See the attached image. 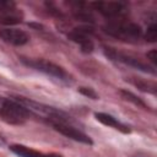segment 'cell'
Instances as JSON below:
<instances>
[{
  "label": "cell",
  "mask_w": 157,
  "mask_h": 157,
  "mask_svg": "<svg viewBox=\"0 0 157 157\" xmlns=\"http://www.w3.org/2000/svg\"><path fill=\"white\" fill-rule=\"evenodd\" d=\"M103 31L113 38L129 43H135L142 37V29L137 23L121 18L110 20L103 26Z\"/></svg>",
  "instance_id": "1"
},
{
  "label": "cell",
  "mask_w": 157,
  "mask_h": 157,
  "mask_svg": "<svg viewBox=\"0 0 157 157\" xmlns=\"http://www.w3.org/2000/svg\"><path fill=\"white\" fill-rule=\"evenodd\" d=\"M48 120L49 123L52 124V126L59 131L61 135L69 137V139H72L75 141H78L81 144H86V145H92V140L88 135H86L83 131L78 130L77 128H75L74 125H71L66 118H64L61 115L60 112H55L54 114L49 115L48 117Z\"/></svg>",
  "instance_id": "2"
},
{
  "label": "cell",
  "mask_w": 157,
  "mask_h": 157,
  "mask_svg": "<svg viewBox=\"0 0 157 157\" xmlns=\"http://www.w3.org/2000/svg\"><path fill=\"white\" fill-rule=\"evenodd\" d=\"M0 117L9 124L21 125L31 117V112L16 99H4L0 104Z\"/></svg>",
  "instance_id": "3"
},
{
  "label": "cell",
  "mask_w": 157,
  "mask_h": 157,
  "mask_svg": "<svg viewBox=\"0 0 157 157\" xmlns=\"http://www.w3.org/2000/svg\"><path fill=\"white\" fill-rule=\"evenodd\" d=\"M27 66H31L38 71H42L44 72L45 75L55 78V80H59V81H64V82H69L71 78H70V75L59 65L52 63V61H48V60H44V59H21Z\"/></svg>",
  "instance_id": "4"
},
{
  "label": "cell",
  "mask_w": 157,
  "mask_h": 157,
  "mask_svg": "<svg viewBox=\"0 0 157 157\" xmlns=\"http://www.w3.org/2000/svg\"><path fill=\"white\" fill-rule=\"evenodd\" d=\"M104 53L107 56H109L110 59L113 60H118L120 63H124L129 66H132V67H136L141 71H145V72H151V74H155V70L152 66H150L148 64L141 61L139 58L131 55V54H126V53H121V52H118L115 50L114 48H109V47H104Z\"/></svg>",
  "instance_id": "5"
},
{
  "label": "cell",
  "mask_w": 157,
  "mask_h": 157,
  "mask_svg": "<svg viewBox=\"0 0 157 157\" xmlns=\"http://www.w3.org/2000/svg\"><path fill=\"white\" fill-rule=\"evenodd\" d=\"M94 10L107 18H120L128 11V4L124 1H98L91 4Z\"/></svg>",
  "instance_id": "6"
},
{
  "label": "cell",
  "mask_w": 157,
  "mask_h": 157,
  "mask_svg": "<svg viewBox=\"0 0 157 157\" xmlns=\"http://www.w3.org/2000/svg\"><path fill=\"white\" fill-rule=\"evenodd\" d=\"M92 28L88 26H81V27H76L74 28L71 32H69L67 37L77 43L81 47V50L85 53H91L93 50V42L91 39V34H92Z\"/></svg>",
  "instance_id": "7"
},
{
  "label": "cell",
  "mask_w": 157,
  "mask_h": 157,
  "mask_svg": "<svg viewBox=\"0 0 157 157\" xmlns=\"http://www.w3.org/2000/svg\"><path fill=\"white\" fill-rule=\"evenodd\" d=\"M0 39L12 45H23L29 40V36L17 28H2L0 29Z\"/></svg>",
  "instance_id": "8"
},
{
  "label": "cell",
  "mask_w": 157,
  "mask_h": 157,
  "mask_svg": "<svg viewBox=\"0 0 157 157\" xmlns=\"http://www.w3.org/2000/svg\"><path fill=\"white\" fill-rule=\"evenodd\" d=\"M94 117H96V119L98 120V121H101L102 124H104V125H107V126H110V128H114V129H117V130H120L121 132H129L130 131V129L126 126V125H124L123 123H120L118 119H115L114 117H112L110 114H107V113H96L94 114Z\"/></svg>",
  "instance_id": "9"
},
{
  "label": "cell",
  "mask_w": 157,
  "mask_h": 157,
  "mask_svg": "<svg viewBox=\"0 0 157 157\" xmlns=\"http://www.w3.org/2000/svg\"><path fill=\"white\" fill-rule=\"evenodd\" d=\"M10 150L16 153L17 156L20 157H45V153H42L37 150H33V148H29L27 146H23V145H11L10 146Z\"/></svg>",
  "instance_id": "10"
},
{
  "label": "cell",
  "mask_w": 157,
  "mask_h": 157,
  "mask_svg": "<svg viewBox=\"0 0 157 157\" xmlns=\"http://www.w3.org/2000/svg\"><path fill=\"white\" fill-rule=\"evenodd\" d=\"M130 81L132 82L134 86H136L139 90L141 91H145V92H150V93H156V83L155 82H151V81H146V80H142V78H139V77H131Z\"/></svg>",
  "instance_id": "11"
},
{
  "label": "cell",
  "mask_w": 157,
  "mask_h": 157,
  "mask_svg": "<svg viewBox=\"0 0 157 157\" xmlns=\"http://www.w3.org/2000/svg\"><path fill=\"white\" fill-rule=\"evenodd\" d=\"M120 94H121V97L124 98V99H126V101H129V102H131V103H134L135 105H139V107H142V108H148L147 105H146V103L142 101V99H140L137 96H135L134 93H131L130 91H126V90H121L120 91Z\"/></svg>",
  "instance_id": "12"
},
{
  "label": "cell",
  "mask_w": 157,
  "mask_h": 157,
  "mask_svg": "<svg viewBox=\"0 0 157 157\" xmlns=\"http://www.w3.org/2000/svg\"><path fill=\"white\" fill-rule=\"evenodd\" d=\"M21 16L16 12H11V13H0V23L1 25H16L20 23Z\"/></svg>",
  "instance_id": "13"
},
{
  "label": "cell",
  "mask_w": 157,
  "mask_h": 157,
  "mask_svg": "<svg viewBox=\"0 0 157 157\" xmlns=\"http://www.w3.org/2000/svg\"><path fill=\"white\" fill-rule=\"evenodd\" d=\"M145 39L147 42H156L157 39V25L156 23H152L147 27L146 29V33H145Z\"/></svg>",
  "instance_id": "14"
},
{
  "label": "cell",
  "mask_w": 157,
  "mask_h": 157,
  "mask_svg": "<svg viewBox=\"0 0 157 157\" xmlns=\"http://www.w3.org/2000/svg\"><path fill=\"white\" fill-rule=\"evenodd\" d=\"M16 12V4L13 1H0V13Z\"/></svg>",
  "instance_id": "15"
},
{
  "label": "cell",
  "mask_w": 157,
  "mask_h": 157,
  "mask_svg": "<svg viewBox=\"0 0 157 157\" xmlns=\"http://www.w3.org/2000/svg\"><path fill=\"white\" fill-rule=\"evenodd\" d=\"M78 91H80L82 94H85V96H87V97H90V98H92V99H97V98H98V94H97L92 88H88V87H80Z\"/></svg>",
  "instance_id": "16"
},
{
  "label": "cell",
  "mask_w": 157,
  "mask_h": 157,
  "mask_svg": "<svg viewBox=\"0 0 157 157\" xmlns=\"http://www.w3.org/2000/svg\"><path fill=\"white\" fill-rule=\"evenodd\" d=\"M146 56H147V59H148L153 65L157 63V52H156V49L150 50V52L146 54Z\"/></svg>",
  "instance_id": "17"
},
{
  "label": "cell",
  "mask_w": 157,
  "mask_h": 157,
  "mask_svg": "<svg viewBox=\"0 0 157 157\" xmlns=\"http://www.w3.org/2000/svg\"><path fill=\"white\" fill-rule=\"evenodd\" d=\"M45 157H61V156L58 153H49V155H45Z\"/></svg>",
  "instance_id": "18"
},
{
  "label": "cell",
  "mask_w": 157,
  "mask_h": 157,
  "mask_svg": "<svg viewBox=\"0 0 157 157\" xmlns=\"http://www.w3.org/2000/svg\"><path fill=\"white\" fill-rule=\"evenodd\" d=\"M4 142H5V141H4V139H2V137H1V136H0V145H2V144H4Z\"/></svg>",
  "instance_id": "19"
},
{
  "label": "cell",
  "mask_w": 157,
  "mask_h": 157,
  "mask_svg": "<svg viewBox=\"0 0 157 157\" xmlns=\"http://www.w3.org/2000/svg\"><path fill=\"white\" fill-rule=\"evenodd\" d=\"M0 104H1V101H0Z\"/></svg>",
  "instance_id": "20"
}]
</instances>
